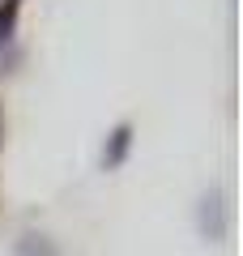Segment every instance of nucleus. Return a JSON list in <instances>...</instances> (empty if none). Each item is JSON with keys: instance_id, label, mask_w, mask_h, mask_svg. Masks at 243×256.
I'll return each mask as SVG.
<instances>
[{"instance_id": "1", "label": "nucleus", "mask_w": 243, "mask_h": 256, "mask_svg": "<svg viewBox=\"0 0 243 256\" xmlns=\"http://www.w3.org/2000/svg\"><path fill=\"white\" fill-rule=\"evenodd\" d=\"M196 222H200V235H205L209 244H218V239L226 235V201H222V192H218V188H209L205 196H200Z\"/></svg>"}, {"instance_id": "2", "label": "nucleus", "mask_w": 243, "mask_h": 256, "mask_svg": "<svg viewBox=\"0 0 243 256\" xmlns=\"http://www.w3.org/2000/svg\"><path fill=\"white\" fill-rule=\"evenodd\" d=\"M128 146H132V128L120 124L116 132H111V146L102 150V166H107V171H111V166H120V162L128 158Z\"/></svg>"}, {"instance_id": "3", "label": "nucleus", "mask_w": 243, "mask_h": 256, "mask_svg": "<svg viewBox=\"0 0 243 256\" xmlns=\"http://www.w3.org/2000/svg\"><path fill=\"white\" fill-rule=\"evenodd\" d=\"M18 256H60V248L47 235H38V230H26V235L18 239Z\"/></svg>"}, {"instance_id": "4", "label": "nucleus", "mask_w": 243, "mask_h": 256, "mask_svg": "<svg viewBox=\"0 0 243 256\" xmlns=\"http://www.w3.org/2000/svg\"><path fill=\"white\" fill-rule=\"evenodd\" d=\"M18 9H22V0H4L0 4V43H9L13 30H18Z\"/></svg>"}]
</instances>
